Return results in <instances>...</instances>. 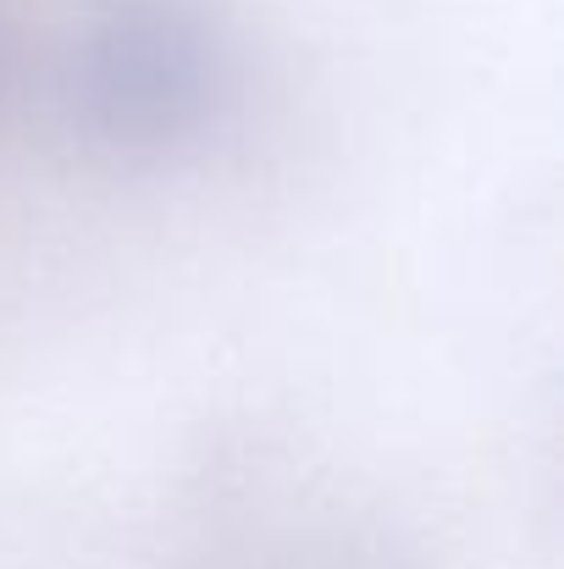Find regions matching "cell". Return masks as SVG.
Listing matches in <instances>:
<instances>
[{
	"instance_id": "1",
	"label": "cell",
	"mask_w": 564,
	"mask_h": 569,
	"mask_svg": "<svg viewBox=\"0 0 564 569\" xmlns=\"http://www.w3.org/2000/svg\"><path fill=\"white\" fill-rule=\"evenodd\" d=\"M232 50L205 0H95L61 50L67 128L111 161H167L205 139Z\"/></svg>"
},
{
	"instance_id": "2",
	"label": "cell",
	"mask_w": 564,
	"mask_h": 569,
	"mask_svg": "<svg viewBox=\"0 0 564 569\" xmlns=\"http://www.w3.org/2000/svg\"><path fill=\"white\" fill-rule=\"evenodd\" d=\"M6 78H11V44H6V22H0V94H6Z\"/></svg>"
}]
</instances>
